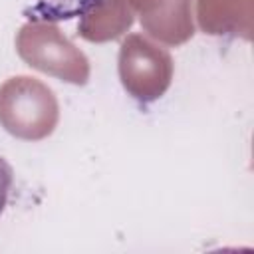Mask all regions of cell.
<instances>
[{"label": "cell", "instance_id": "obj_1", "mask_svg": "<svg viewBox=\"0 0 254 254\" xmlns=\"http://www.w3.org/2000/svg\"><path fill=\"white\" fill-rule=\"evenodd\" d=\"M12 181H14L12 167L0 157V212H2L4 206H6L8 194H10V189H12Z\"/></svg>", "mask_w": 254, "mask_h": 254}]
</instances>
